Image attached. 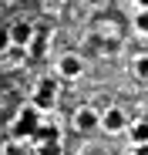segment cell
<instances>
[{"mask_svg": "<svg viewBox=\"0 0 148 155\" xmlns=\"http://www.w3.org/2000/svg\"><path fill=\"white\" fill-rule=\"evenodd\" d=\"M34 132H37V108H24L17 121L10 125V135L14 142H20V138H34Z\"/></svg>", "mask_w": 148, "mask_h": 155, "instance_id": "6da1fadb", "label": "cell"}, {"mask_svg": "<svg viewBox=\"0 0 148 155\" xmlns=\"http://www.w3.org/2000/svg\"><path fill=\"white\" fill-rule=\"evenodd\" d=\"M31 41H34V27H31V24H14V27H10V44L14 47H31Z\"/></svg>", "mask_w": 148, "mask_h": 155, "instance_id": "7a4b0ae2", "label": "cell"}, {"mask_svg": "<svg viewBox=\"0 0 148 155\" xmlns=\"http://www.w3.org/2000/svg\"><path fill=\"white\" fill-rule=\"evenodd\" d=\"M54 81H40V88H37V94H34V108L37 111H44V108H51V101H54Z\"/></svg>", "mask_w": 148, "mask_h": 155, "instance_id": "3957f363", "label": "cell"}, {"mask_svg": "<svg viewBox=\"0 0 148 155\" xmlns=\"http://www.w3.org/2000/svg\"><path fill=\"white\" fill-rule=\"evenodd\" d=\"M57 68H61V74H64V78H78V74H81V61L74 58V54H64Z\"/></svg>", "mask_w": 148, "mask_h": 155, "instance_id": "277c9868", "label": "cell"}, {"mask_svg": "<svg viewBox=\"0 0 148 155\" xmlns=\"http://www.w3.org/2000/svg\"><path fill=\"white\" fill-rule=\"evenodd\" d=\"M121 125H125V115H121V108H108V115H105V128H108V132H118Z\"/></svg>", "mask_w": 148, "mask_h": 155, "instance_id": "5b68a950", "label": "cell"}, {"mask_svg": "<svg viewBox=\"0 0 148 155\" xmlns=\"http://www.w3.org/2000/svg\"><path fill=\"white\" fill-rule=\"evenodd\" d=\"M94 125H98V115H94L91 108H81V111H78V128H81V132H91Z\"/></svg>", "mask_w": 148, "mask_h": 155, "instance_id": "8992f818", "label": "cell"}, {"mask_svg": "<svg viewBox=\"0 0 148 155\" xmlns=\"http://www.w3.org/2000/svg\"><path fill=\"white\" fill-rule=\"evenodd\" d=\"M34 142H37V145H51V142H57V128H51V125L37 128V132H34Z\"/></svg>", "mask_w": 148, "mask_h": 155, "instance_id": "52a82bcc", "label": "cell"}, {"mask_svg": "<svg viewBox=\"0 0 148 155\" xmlns=\"http://www.w3.org/2000/svg\"><path fill=\"white\" fill-rule=\"evenodd\" d=\"M131 138H135L138 145H148V121H138V125L131 128Z\"/></svg>", "mask_w": 148, "mask_h": 155, "instance_id": "ba28073f", "label": "cell"}, {"mask_svg": "<svg viewBox=\"0 0 148 155\" xmlns=\"http://www.w3.org/2000/svg\"><path fill=\"white\" fill-rule=\"evenodd\" d=\"M135 27H138L141 34H148V10H141V14L135 17Z\"/></svg>", "mask_w": 148, "mask_h": 155, "instance_id": "9c48e42d", "label": "cell"}, {"mask_svg": "<svg viewBox=\"0 0 148 155\" xmlns=\"http://www.w3.org/2000/svg\"><path fill=\"white\" fill-rule=\"evenodd\" d=\"M37 152H40V155H61V145H57V142H51V145H37Z\"/></svg>", "mask_w": 148, "mask_h": 155, "instance_id": "30bf717a", "label": "cell"}, {"mask_svg": "<svg viewBox=\"0 0 148 155\" xmlns=\"http://www.w3.org/2000/svg\"><path fill=\"white\" fill-rule=\"evenodd\" d=\"M135 71H138V78H148V54L135 61Z\"/></svg>", "mask_w": 148, "mask_h": 155, "instance_id": "8fae6325", "label": "cell"}, {"mask_svg": "<svg viewBox=\"0 0 148 155\" xmlns=\"http://www.w3.org/2000/svg\"><path fill=\"white\" fill-rule=\"evenodd\" d=\"M4 155H24V152H20V145H17V142L10 138V142L4 145Z\"/></svg>", "mask_w": 148, "mask_h": 155, "instance_id": "7c38bea8", "label": "cell"}, {"mask_svg": "<svg viewBox=\"0 0 148 155\" xmlns=\"http://www.w3.org/2000/svg\"><path fill=\"white\" fill-rule=\"evenodd\" d=\"M10 51V31H0V54Z\"/></svg>", "mask_w": 148, "mask_h": 155, "instance_id": "4fadbf2b", "label": "cell"}, {"mask_svg": "<svg viewBox=\"0 0 148 155\" xmlns=\"http://www.w3.org/2000/svg\"><path fill=\"white\" fill-rule=\"evenodd\" d=\"M135 4H138V7H141V10H148V0H135Z\"/></svg>", "mask_w": 148, "mask_h": 155, "instance_id": "5bb4252c", "label": "cell"}, {"mask_svg": "<svg viewBox=\"0 0 148 155\" xmlns=\"http://www.w3.org/2000/svg\"><path fill=\"white\" fill-rule=\"evenodd\" d=\"M138 155H148V145H141V148H138Z\"/></svg>", "mask_w": 148, "mask_h": 155, "instance_id": "9a60e30c", "label": "cell"}]
</instances>
